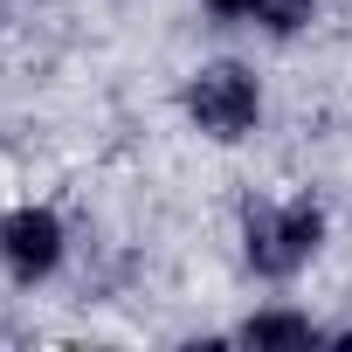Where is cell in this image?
Listing matches in <instances>:
<instances>
[{
  "label": "cell",
  "mask_w": 352,
  "mask_h": 352,
  "mask_svg": "<svg viewBox=\"0 0 352 352\" xmlns=\"http://www.w3.org/2000/svg\"><path fill=\"white\" fill-rule=\"evenodd\" d=\"M235 270L256 290H297L331 249V201L318 187H276L235 201Z\"/></svg>",
  "instance_id": "6da1fadb"
},
{
  "label": "cell",
  "mask_w": 352,
  "mask_h": 352,
  "mask_svg": "<svg viewBox=\"0 0 352 352\" xmlns=\"http://www.w3.org/2000/svg\"><path fill=\"white\" fill-rule=\"evenodd\" d=\"M173 111L201 145H221V152L256 145L270 124V76L249 56H201L173 90Z\"/></svg>",
  "instance_id": "7a4b0ae2"
},
{
  "label": "cell",
  "mask_w": 352,
  "mask_h": 352,
  "mask_svg": "<svg viewBox=\"0 0 352 352\" xmlns=\"http://www.w3.org/2000/svg\"><path fill=\"white\" fill-rule=\"evenodd\" d=\"M69 270H76V221L56 201H35L28 194V201L0 208V283H8V290L42 297Z\"/></svg>",
  "instance_id": "3957f363"
},
{
  "label": "cell",
  "mask_w": 352,
  "mask_h": 352,
  "mask_svg": "<svg viewBox=\"0 0 352 352\" xmlns=\"http://www.w3.org/2000/svg\"><path fill=\"white\" fill-rule=\"evenodd\" d=\"M318 338H338V331L297 297H263L228 324V345H318Z\"/></svg>",
  "instance_id": "277c9868"
},
{
  "label": "cell",
  "mask_w": 352,
  "mask_h": 352,
  "mask_svg": "<svg viewBox=\"0 0 352 352\" xmlns=\"http://www.w3.org/2000/svg\"><path fill=\"white\" fill-rule=\"evenodd\" d=\"M324 21V0H256V35L263 42H297Z\"/></svg>",
  "instance_id": "5b68a950"
},
{
  "label": "cell",
  "mask_w": 352,
  "mask_h": 352,
  "mask_svg": "<svg viewBox=\"0 0 352 352\" xmlns=\"http://www.w3.org/2000/svg\"><path fill=\"white\" fill-rule=\"evenodd\" d=\"M214 28H256V0H194Z\"/></svg>",
  "instance_id": "8992f818"
}]
</instances>
